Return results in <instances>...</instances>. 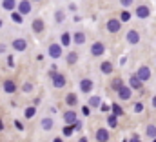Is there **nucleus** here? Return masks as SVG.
<instances>
[{
	"label": "nucleus",
	"instance_id": "nucleus-1",
	"mask_svg": "<svg viewBox=\"0 0 156 142\" xmlns=\"http://www.w3.org/2000/svg\"><path fill=\"white\" fill-rule=\"evenodd\" d=\"M49 77L53 78L55 88H64V84H66V77H64V75H56L55 71H51V73H49Z\"/></svg>",
	"mask_w": 156,
	"mask_h": 142
},
{
	"label": "nucleus",
	"instance_id": "nucleus-2",
	"mask_svg": "<svg viewBox=\"0 0 156 142\" xmlns=\"http://www.w3.org/2000/svg\"><path fill=\"white\" fill-rule=\"evenodd\" d=\"M120 28H122V22H120V20H116V18H111V20L107 22V29H109L111 33H116V31H120Z\"/></svg>",
	"mask_w": 156,
	"mask_h": 142
},
{
	"label": "nucleus",
	"instance_id": "nucleus-3",
	"mask_svg": "<svg viewBox=\"0 0 156 142\" xmlns=\"http://www.w3.org/2000/svg\"><path fill=\"white\" fill-rule=\"evenodd\" d=\"M136 77H138L140 80H149V78H151V71H149L147 66H142V68L138 69V73H136Z\"/></svg>",
	"mask_w": 156,
	"mask_h": 142
},
{
	"label": "nucleus",
	"instance_id": "nucleus-4",
	"mask_svg": "<svg viewBox=\"0 0 156 142\" xmlns=\"http://www.w3.org/2000/svg\"><path fill=\"white\" fill-rule=\"evenodd\" d=\"M151 15V9L147 7V6H140V7H136V17H140V18H147Z\"/></svg>",
	"mask_w": 156,
	"mask_h": 142
},
{
	"label": "nucleus",
	"instance_id": "nucleus-5",
	"mask_svg": "<svg viewBox=\"0 0 156 142\" xmlns=\"http://www.w3.org/2000/svg\"><path fill=\"white\" fill-rule=\"evenodd\" d=\"M104 51H105V47H104V44H102V42H96V44H93V47H91V53H93V55H96V57H98V55H102Z\"/></svg>",
	"mask_w": 156,
	"mask_h": 142
},
{
	"label": "nucleus",
	"instance_id": "nucleus-6",
	"mask_svg": "<svg viewBox=\"0 0 156 142\" xmlns=\"http://www.w3.org/2000/svg\"><path fill=\"white\" fill-rule=\"evenodd\" d=\"M49 55H51V57H55V58H58V57L62 55V47H60L58 44H53V46H49Z\"/></svg>",
	"mask_w": 156,
	"mask_h": 142
},
{
	"label": "nucleus",
	"instance_id": "nucleus-7",
	"mask_svg": "<svg viewBox=\"0 0 156 142\" xmlns=\"http://www.w3.org/2000/svg\"><path fill=\"white\" fill-rule=\"evenodd\" d=\"M80 88H82V91H83V93H89V91L93 89V80H89V78H83V80L80 82Z\"/></svg>",
	"mask_w": 156,
	"mask_h": 142
},
{
	"label": "nucleus",
	"instance_id": "nucleus-8",
	"mask_svg": "<svg viewBox=\"0 0 156 142\" xmlns=\"http://www.w3.org/2000/svg\"><path fill=\"white\" fill-rule=\"evenodd\" d=\"M96 139H98V142H107L109 140V133H107V129H98L96 131Z\"/></svg>",
	"mask_w": 156,
	"mask_h": 142
},
{
	"label": "nucleus",
	"instance_id": "nucleus-9",
	"mask_svg": "<svg viewBox=\"0 0 156 142\" xmlns=\"http://www.w3.org/2000/svg\"><path fill=\"white\" fill-rule=\"evenodd\" d=\"M18 9H20V15H27V13L31 11V4H29L27 0H22L20 6H18Z\"/></svg>",
	"mask_w": 156,
	"mask_h": 142
},
{
	"label": "nucleus",
	"instance_id": "nucleus-10",
	"mask_svg": "<svg viewBox=\"0 0 156 142\" xmlns=\"http://www.w3.org/2000/svg\"><path fill=\"white\" fill-rule=\"evenodd\" d=\"M13 47H15L16 51H24V49L27 47V44H26V40H22V38H16V40H13Z\"/></svg>",
	"mask_w": 156,
	"mask_h": 142
},
{
	"label": "nucleus",
	"instance_id": "nucleus-11",
	"mask_svg": "<svg viewBox=\"0 0 156 142\" xmlns=\"http://www.w3.org/2000/svg\"><path fill=\"white\" fill-rule=\"evenodd\" d=\"M118 95H120V97H122L123 100H127V99L131 97V89H129V88H123V86H122V88H118Z\"/></svg>",
	"mask_w": 156,
	"mask_h": 142
},
{
	"label": "nucleus",
	"instance_id": "nucleus-12",
	"mask_svg": "<svg viewBox=\"0 0 156 142\" xmlns=\"http://www.w3.org/2000/svg\"><path fill=\"white\" fill-rule=\"evenodd\" d=\"M4 89H5L7 93H15L16 86H15V82H13V80H5V82H4Z\"/></svg>",
	"mask_w": 156,
	"mask_h": 142
},
{
	"label": "nucleus",
	"instance_id": "nucleus-13",
	"mask_svg": "<svg viewBox=\"0 0 156 142\" xmlns=\"http://www.w3.org/2000/svg\"><path fill=\"white\" fill-rule=\"evenodd\" d=\"M127 40H129L131 44H138V42H140V35H138L136 31H129V35H127Z\"/></svg>",
	"mask_w": 156,
	"mask_h": 142
},
{
	"label": "nucleus",
	"instance_id": "nucleus-14",
	"mask_svg": "<svg viewBox=\"0 0 156 142\" xmlns=\"http://www.w3.org/2000/svg\"><path fill=\"white\" fill-rule=\"evenodd\" d=\"M129 84H131V88H134V89H138L140 86H142V80L136 77V75H133L131 77V80H129Z\"/></svg>",
	"mask_w": 156,
	"mask_h": 142
},
{
	"label": "nucleus",
	"instance_id": "nucleus-15",
	"mask_svg": "<svg viewBox=\"0 0 156 142\" xmlns=\"http://www.w3.org/2000/svg\"><path fill=\"white\" fill-rule=\"evenodd\" d=\"M64 120H66L67 124H73V122L76 120V115H75V111H67V113L64 115Z\"/></svg>",
	"mask_w": 156,
	"mask_h": 142
},
{
	"label": "nucleus",
	"instance_id": "nucleus-16",
	"mask_svg": "<svg viewBox=\"0 0 156 142\" xmlns=\"http://www.w3.org/2000/svg\"><path fill=\"white\" fill-rule=\"evenodd\" d=\"M33 31H37V33H40V31H44V22L42 20H35L33 22Z\"/></svg>",
	"mask_w": 156,
	"mask_h": 142
},
{
	"label": "nucleus",
	"instance_id": "nucleus-17",
	"mask_svg": "<svg viewBox=\"0 0 156 142\" xmlns=\"http://www.w3.org/2000/svg\"><path fill=\"white\" fill-rule=\"evenodd\" d=\"M2 6H4V9L11 11V9H13V7L16 6V2H15V0H4V2H2Z\"/></svg>",
	"mask_w": 156,
	"mask_h": 142
},
{
	"label": "nucleus",
	"instance_id": "nucleus-18",
	"mask_svg": "<svg viewBox=\"0 0 156 142\" xmlns=\"http://www.w3.org/2000/svg\"><path fill=\"white\" fill-rule=\"evenodd\" d=\"M42 128H44V129H51V128H53V120H51V118H44V120H42Z\"/></svg>",
	"mask_w": 156,
	"mask_h": 142
},
{
	"label": "nucleus",
	"instance_id": "nucleus-19",
	"mask_svg": "<svg viewBox=\"0 0 156 142\" xmlns=\"http://www.w3.org/2000/svg\"><path fill=\"white\" fill-rule=\"evenodd\" d=\"M111 71H113L111 62H104V64H102V73H111Z\"/></svg>",
	"mask_w": 156,
	"mask_h": 142
},
{
	"label": "nucleus",
	"instance_id": "nucleus-20",
	"mask_svg": "<svg viewBox=\"0 0 156 142\" xmlns=\"http://www.w3.org/2000/svg\"><path fill=\"white\" fill-rule=\"evenodd\" d=\"M89 106L98 107L100 106V99H98V97H91V99H89Z\"/></svg>",
	"mask_w": 156,
	"mask_h": 142
},
{
	"label": "nucleus",
	"instance_id": "nucleus-21",
	"mask_svg": "<svg viewBox=\"0 0 156 142\" xmlns=\"http://www.w3.org/2000/svg\"><path fill=\"white\" fill-rule=\"evenodd\" d=\"M75 42H76V44H83V42H85V35H83V33H76V35H75Z\"/></svg>",
	"mask_w": 156,
	"mask_h": 142
},
{
	"label": "nucleus",
	"instance_id": "nucleus-22",
	"mask_svg": "<svg viewBox=\"0 0 156 142\" xmlns=\"http://www.w3.org/2000/svg\"><path fill=\"white\" fill-rule=\"evenodd\" d=\"M66 100H67V104H69V106H75V104H76V95H73V93H71V95H67V99H66Z\"/></svg>",
	"mask_w": 156,
	"mask_h": 142
},
{
	"label": "nucleus",
	"instance_id": "nucleus-23",
	"mask_svg": "<svg viewBox=\"0 0 156 142\" xmlns=\"http://www.w3.org/2000/svg\"><path fill=\"white\" fill-rule=\"evenodd\" d=\"M69 42H71L69 33H64V35H62V44H64V46H69Z\"/></svg>",
	"mask_w": 156,
	"mask_h": 142
},
{
	"label": "nucleus",
	"instance_id": "nucleus-24",
	"mask_svg": "<svg viewBox=\"0 0 156 142\" xmlns=\"http://www.w3.org/2000/svg\"><path fill=\"white\" fill-rule=\"evenodd\" d=\"M11 18H13L16 24H20V22H22V15H20V13H13V15H11Z\"/></svg>",
	"mask_w": 156,
	"mask_h": 142
},
{
	"label": "nucleus",
	"instance_id": "nucleus-25",
	"mask_svg": "<svg viewBox=\"0 0 156 142\" xmlns=\"http://www.w3.org/2000/svg\"><path fill=\"white\" fill-rule=\"evenodd\" d=\"M107 120H109V126H111V128H116V126H118V124H116V115H113V117H109Z\"/></svg>",
	"mask_w": 156,
	"mask_h": 142
},
{
	"label": "nucleus",
	"instance_id": "nucleus-26",
	"mask_svg": "<svg viewBox=\"0 0 156 142\" xmlns=\"http://www.w3.org/2000/svg\"><path fill=\"white\" fill-rule=\"evenodd\" d=\"M147 135H149V137H156V128L154 126H149V128H147Z\"/></svg>",
	"mask_w": 156,
	"mask_h": 142
},
{
	"label": "nucleus",
	"instance_id": "nucleus-27",
	"mask_svg": "<svg viewBox=\"0 0 156 142\" xmlns=\"http://www.w3.org/2000/svg\"><path fill=\"white\" fill-rule=\"evenodd\" d=\"M35 111H37L35 107H27V109H26V117H27V118H31V117L35 115Z\"/></svg>",
	"mask_w": 156,
	"mask_h": 142
},
{
	"label": "nucleus",
	"instance_id": "nucleus-28",
	"mask_svg": "<svg viewBox=\"0 0 156 142\" xmlns=\"http://www.w3.org/2000/svg\"><path fill=\"white\" fill-rule=\"evenodd\" d=\"M76 53H71V55H69V57H67V62H69V64H75V62H76Z\"/></svg>",
	"mask_w": 156,
	"mask_h": 142
},
{
	"label": "nucleus",
	"instance_id": "nucleus-29",
	"mask_svg": "<svg viewBox=\"0 0 156 142\" xmlns=\"http://www.w3.org/2000/svg\"><path fill=\"white\" fill-rule=\"evenodd\" d=\"M113 111H115V115H122V113H123V109H122V107L118 106V104H115V106H113Z\"/></svg>",
	"mask_w": 156,
	"mask_h": 142
},
{
	"label": "nucleus",
	"instance_id": "nucleus-30",
	"mask_svg": "<svg viewBox=\"0 0 156 142\" xmlns=\"http://www.w3.org/2000/svg\"><path fill=\"white\" fill-rule=\"evenodd\" d=\"M129 18H131V13H129V11H123V13H122V20H123V22H127Z\"/></svg>",
	"mask_w": 156,
	"mask_h": 142
},
{
	"label": "nucleus",
	"instance_id": "nucleus-31",
	"mask_svg": "<svg viewBox=\"0 0 156 142\" xmlns=\"http://www.w3.org/2000/svg\"><path fill=\"white\" fill-rule=\"evenodd\" d=\"M134 111H136V113H140V111H144V104H142V102H138V104H134Z\"/></svg>",
	"mask_w": 156,
	"mask_h": 142
},
{
	"label": "nucleus",
	"instance_id": "nucleus-32",
	"mask_svg": "<svg viewBox=\"0 0 156 142\" xmlns=\"http://www.w3.org/2000/svg\"><path fill=\"white\" fill-rule=\"evenodd\" d=\"M113 88H115V89L122 88V80H120V78H115V82H113Z\"/></svg>",
	"mask_w": 156,
	"mask_h": 142
},
{
	"label": "nucleus",
	"instance_id": "nucleus-33",
	"mask_svg": "<svg viewBox=\"0 0 156 142\" xmlns=\"http://www.w3.org/2000/svg\"><path fill=\"white\" fill-rule=\"evenodd\" d=\"M120 2H122V6H123V7H129V6L133 4V0H120Z\"/></svg>",
	"mask_w": 156,
	"mask_h": 142
},
{
	"label": "nucleus",
	"instance_id": "nucleus-34",
	"mask_svg": "<svg viewBox=\"0 0 156 142\" xmlns=\"http://www.w3.org/2000/svg\"><path fill=\"white\" fill-rule=\"evenodd\" d=\"M80 128H82V122L75 120V122H73V129H80Z\"/></svg>",
	"mask_w": 156,
	"mask_h": 142
},
{
	"label": "nucleus",
	"instance_id": "nucleus-35",
	"mask_svg": "<svg viewBox=\"0 0 156 142\" xmlns=\"http://www.w3.org/2000/svg\"><path fill=\"white\" fill-rule=\"evenodd\" d=\"M64 133H66V135H71V133H73V128H69V126L64 128Z\"/></svg>",
	"mask_w": 156,
	"mask_h": 142
},
{
	"label": "nucleus",
	"instance_id": "nucleus-36",
	"mask_svg": "<svg viewBox=\"0 0 156 142\" xmlns=\"http://www.w3.org/2000/svg\"><path fill=\"white\" fill-rule=\"evenodd\" d=\"M62 18H64V15H62V13H56V20H58V22H60V20H62Z\"/></svg>",
	"mask_w": 156,
	"mask_h": 142
},
{
	"label": "nucleus",
	"instance_id": "nucleus-37",
	"mask_svg": "<svg viewBox=\"0 0 156 142\" xmlns=\"http://www.w3.org/2000/svg\"><path fill=\"white\" fill-rule=\"evenodd\" d=\"M131 142H142V140H140L138 137H133V139H131Z\"/></svg>",
	"mask_w": 156,
	"mask_h": 142
},
{
	"label": "nucleus",
	"instance_id": "nucleus-38",
	"mask_svg": "<svg viewBox=\"0 0 156 142\" xmlns=\"http://www.w3.org/2000/svg\"><path fill=\"white\" fill-rule=\"evenodd\" d=\"M55 142H62V139H55Z\"/></svg>",
	"mask_w": 156,
	"mask_h": 142
},
{
	"label": "nucleus",
	"instance_id": "nucleus-39",
	"mask_svg": "<svg viewBox=\"0 0 156 142\" xmlns=\"http://www.w3.org/2000/svg\"><path fill=\"white\" fill-rule=\"evenodd\" d=\"M153 104H154V106H156V97H154V99H153Z\"/></svg>",
	"mask_w": 156,
	"mask_h": 142
},
{
	"label": "nucleus",
	"instance_id": "nucleus-40",
	"mask_svg": "<svg viewBox=\"0 0 156 142\" xmlns=\"http://www.w3.org/2000/svg\"><path fill=\"white\" fill-rule=\"evenodd\" d=\"M2 128H4V126H2V120H0V129H2Z\"/></svg>",
	"mask_w": 156,
	"mask_h": 142
},
{
	"label": "nucleus",
	"instance_id": "nucleus-41",
	"mask_svg": "<svg viewBox=\"0 0 156 142\" xmlns=\"http://www.w3.org/2000/svg\"><path fill=\"white\" fill-rule=\"evenodd\" d=\"M0 26H2V20H0Z\"/></svg>",
	"mask_w": 156,
	"mask_h": 142
}]
</instances>
